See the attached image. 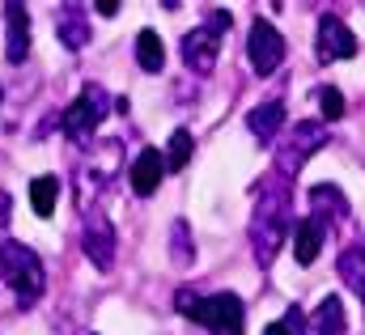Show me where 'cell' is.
I'll return each instance as SVG.
<instances>
[{"mask_svg":"<svg viewBox=\"0 0 365 335\" xmlns=\"http://www.w3.org/2000/svg\"><path fill=\"white\" fill-rule=\"evenodd\" d=\"M217 56H221V34H212L208 26H195L191 34H182V64L200 77H208L217 68Z\"/></svg>","mask_w":365,"mask_h":335,"instance_id":"obj_10","label":"cell"},{"mask_svg":"<svg viewBox=\"0 0 365 335\" xmlns=\"http://www.w3.org/2000/svg\"><path fill=\"white\" fill-rule=\"evenodd\" d=\"M204 26H208L212 34H230L234 13H230V9H204Z\"/></svg>","mask_w":365,"mask_h":335,"instance_id":"obj_25","label":"cell"},{"mask_svg":"<svg viewBox=\"0 0 365 335\" xmlns=\"http://www.w3.org/2000/svg\"><path fill=\"white\" fill-rule=\"evenodd\" d=\"M247 60L259 77H272L276 68L284 64V38L268 17H255L251 21V34H247Z\"/></svg>","mask_w":365,"mask_h":335,"instance_id":"obj_6","label":"cell"},{"mask_svg":"<svg viewBox=\"0 0 365 335\" xmlns=\"http://www.w3.org/2000/svg\"><path fill=\"white\" fill-rule=\"evenodd\" d=\"M56 200H60V178L56 174H38L30 182V208H34V217H51Z\"/></svg>","mask_w":365,"mask_h":335,"instance_id":"obj_20","label":"cell"},{"mask_svg":"<svg viewBox=\"0 0 365 335\" xmlns=\"http://www.w3.org/2000/svg\"><path fill=\"white\" fill-rule=\"evenodd\" d=\"M0 98H4V93H0Z\"/></svg>","mask_w":365,"mask_h":335,"instance_id":"obj_28","label":"cell"},{"mask_svg":"<svg viewBox=\"0 0 365 335\" xmlns=\"http://www.w3.org/2000/svg\"><path fill=\"white\" fill-rule=\"evenodd\" d=\"M191 153H195V136L187 132V128H175V136H170V145H166V170H187L191 162Z\"/></svg>","mask_w":365,"mask_h":335,"instance_id":"obj_22","label":"cell"},{"mask_svg":"<svg viewBox=\"0 0 365 335\" xmlns=\"http://www.w3.org/2000/svg\"><path fill=\"white\" fill-rule=\"evenodd\" d=\"M115 174H119V140H106V145L90 149V162H81V195H77V204L86 208L90 200H98V191Z\"/></svg>","mask_w":365,"mask_h":335,"instance_id":"obj_7","label":"cell"},{"mask_svg":"<svg viewBox=\"0 0 365 335\" xmlns=\"http://www.w3.org/2000/svg\"><path fill=\"white\" fill-rule=\"evenodd\" d=\"M306 323H310L314 335H344V327H349V323H344V302H340L336 293H327V297L314 306V314H310Z\"/></svg>","mask_w":365,"mask_h":335,"instance_id":"obj_17","label":"cell"},{"mask_svg":"<svg viewBox=\"0 0 365 335\" xmlns=\"http://www.w3.org/2000/svg\"><path fill=\"white\" fill-rule=\"evenodd\" d=\"M327 230H331V225H327V221H319L314 212L293 221V259H297L302 267H310V263L319 259L323 242H327Z\"/></svg>","mask_w":365,"mask_h":335,"instance_id":"obj_12","label":"cell"},{"mask_svg":"<svg viewBox=\"0 0 365 335\" xmlns=\"http://www.w3.org/2000/svg\"><path fill=\"white\" fill-rule=\"evenodd\" d=\"M310 204H314V217L319 221H349V200H344V191L336 187V182H323V187H314L310 191Z\"/></svg>","mask_w":365,"mask_h":335,"instance_id":"obj_16","label":"cell"},{"mask_svg":"<svg viewBox=\"0 0 365 335\" xmlns=\"http://www.w3.org/2000/svg\"><path fill=\"white\" fill-rule=\"evenodd\" d=\"M106 106H110V98H106V89L93 81L86 85L77 98H73V106L60 115V128H64V136L73 140V145H86L93 132H98V123L106 119Z\"/></svg>","mask_w":365,"mask_h":335,"instance_id":"obj_4","label":"cell"},{"mask_svg":"<svg viewBox=\"0 0 365 335\" xmlns=\"http://www.w3.org/2000/svg\"><path fill=\"white\" fill-rule=\"evenodd\" d=\"M93 9H98V13H102V17H115V13H119V0H98V4H93Z\"/></svg>","mask_w":365,"mask_h":335,"instance_id":"obj_27","label":"cell"},{"mask_svg":"<svg viewBox=\"0 0 365 335\" xmlns=\"http://www.w3.org/2000/svg\"><path fill=\"white\" fill-rule=\"evenodd\" d=\"M162 178H166V158H162V149H140L136 162H132V170H128L132 191L145 200V195H153V191L162 187Z\"/></svg>","mask_w":365,"mask_h":335,"instance_id":"obj_13","label":"cell"},{"mask_svg":"<svg viewBox=\"0 0 365 335\" xmlns=\"http://www.w3.org/2000/svg\"><path fill=\"white\" fill-rule=\"evenodd\" d=\"M293 230V182L268 170L255 182V212H251V251L259 267H272Z\"/></svg>","mask_w":365,"mask_h":335,"instance_id":"obj_1","label":"cell"},{"mask_svg":"<svg viewBox=\"0 0 365 335\" xmlns=\"http://www.w3.org/2000/svg\"><path fill=\"white\" fill-rule=\"evenodd\" d=\"M175 306H179L191 323H200L204 331H212V335H247L242 297H238V293H208V297H195V293L179 289Z\"/></svg>","mask_w":365,"mask_h":335,"instance_id":"obj_2","label":"cell"},{"mask_svg":"<svg viewBox=\"0 0 365 335\" xmlns=\"http://www.w3.org/2000/svg\"><path fill=\"white\" fill-rule=\"evenodd\" d=\"M247 128H251V136H259L264 145H272L276 136L284 132V106H280V102L251 106V115H247Z\"/></svg>","mask_w":365,"mask_h":335,"instance_id":"obj_15","label":"cell"},{"mask_svg":"<svg viewBox=\"0 0 365 335\" xmlns=\"http://www.w3.org/2000/svg\"><path fill=\"white\" fill-rule=\"evenodd\" d=\"M81 251H86V259L98 272L115 267V225L106 217H98V212L86 217V225H81Z\"/></svg>","mask_w":365,"mask_h":335,"instance_id":"obj_8","label":"cell"},{"mask_svg":"<svg viewBox=\"0 0 365 335\" xmlns=\"http://www.w3.org/2000/svg\"><path fill=\"white\" fill-rule=\"evenodd\" d=\"M323 145H327V123H293V132H284V140H280V149H276L272 170L280 178H293Z\"/></svg>","mask_w":365,"mask_h":335,"instance_id":"obj_5","label":"cell"},{"mask_svg":"<svg viewBox=\"0 0 365 335\" xmlns=\"http://www.w3.org/2000/svg\"><path fill=\"white\" fill-rule=\"evenodd\" d=\"M319 110H323V123H336V119H344V93L336 89V85H323L319 93Z\"/></svg>","mask_w":365,"mask_h":335,"instance_id":"obj_24","label":"cell"},{"mask_svg":"<svg viewBox=\"0 0 365 335\" xmlns=\"http://www.w3.org/2000/svg\"><path fill=\"white\" fill-rule=\"evenodd\" d=\"M0 276H4V284L17 293L21 306H34V302L43 297V289H47V272H43L38 251L26 247V242H13V238L0 242Z\"/></svg>","mask_w":365,"mask_h":335,"instance_id":"obj_3","label":"cell"},{"mask_svg":"<svg viewBox=\"0 0 365 335\" xmlns=\"http://www.w3.org/2000/svg\"><path fill=\"white\" fill-rule=\"evenodd\" d=\"M4 26H9L4 56H9V64H21L30 56V13H26V4H4Z\"/></svg>","mask_w":365,"mask_h":335,"instance_id":"obj_14","label":"cell"},{"mask_svg":"<svg viewBox=\"0 0 365 335\" xmlns=\"http://www.w3.org/2000/svg\"><path fill=\"white\" fill-rule=\"evenodd\" d=\"M136 64L145 73H162L166 68V43H162L158 30H140L136 34Z\"/></svg>","mask_w":365,"mask_h":335,"instance_id":"obj_19","label":"cell"},{"mask_svg":"<svg viewBox=\"0 0 365 335\" xmlns=\"http://www.w3.org/2000/svg\"><path fill=\"white\" fill-rule=\"evenodd\" d=\"M353 56H357V34L336 13H323L319 17V60L336 64V60H353Z\"/></svg>","mask_w":365,"mask_h":335,"instance_id":"obj_9","label":"cell"},{"mask_svg":"<svg viewBox=\"0 0 365 335\" xmlns=\"http://www.w3.org/2000/svg\"><path fill=\"white\" fill-rule=\"evenodd\" d=\"M264 335H310V323H306V314H302L297 306H289L276 323L264 327Z\"/></svg>","mask_w":365,"mask_h":335,"instance_id":"obj_23","label":"cell"},{"mask_svg":"<svg viewBox=\"0 0 365 335\" xmlns=\"http://www.w3.org/2000/svg\"><path fill=\"white\" fill-rule=\"evenodd\" d=\"M340 280L361 297V306H365V242H349L340 251Z\"/></svg>","mask_w":365,"mask_h":335,"instance_id":"obj_18","label":"cell"},{"mask_svg":"<svg viewBox=\"0 0 365 335\" xmlns=\"http://www.w3.org/2000/svg\"><path fill=\"white\" fill-rule=\"evenodd\" d=\"M9 212H13V195H9V191H0V230L9 225Z\"/></svg>","mask_w":365,"mask_h":335,"instance_id":"obj_26","label":"cell"},{"mask_svg":"<svg viewBox=\"0 0 365 335\" xmlns=\"http://www.w3.org/2000/svg\"><path fill=\"white\" fill-rule=\"evenodd\" d=\"M56 34L68 51H86L90 47V9L86 4H60L56 9Z\"/></svg>","mask_w":365,"mask_h":335,"instance_id":"obj_11","label":"cell"},{"mask_svg":"<svg viewBox=\"0 0 365 335\" xmlns=\"http://www.w3.org/2000/svg\"><path fill=\"white\" fill-rule=\"evenodd\" d=\"M170 263L175 267H191L195 263V238H191L187 221H175L170 225Z\"/></svg>","mask_w":365,"mask_h":335,"instance_id":"obj_21","label":"cell"}]
</instances>
